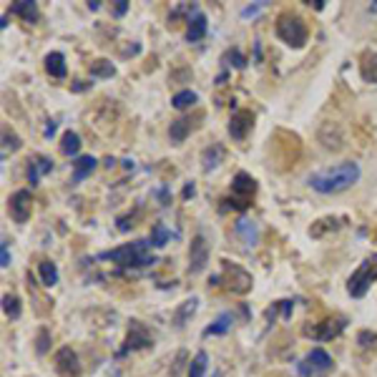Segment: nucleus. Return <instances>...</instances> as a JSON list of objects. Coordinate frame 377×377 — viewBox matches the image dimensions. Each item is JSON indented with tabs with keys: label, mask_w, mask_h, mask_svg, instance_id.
<instances>
[{
	"label": "nucleus",
	"mask_w": 377,
	"mask_h": 377,
	"mask_svg": "<svg viewBox=\"0 0 377 377\" xmlns=\"http://www.w3.org/2000/svg\"><path fill=\"white\" fill-rule=\"evenodd\" d=\"M362 172L360 164L354 161H342V164L327 166V169H320V172L309 174L307 184L317 191V194H342L349 186L360 181Z\"/></svg>",
	"instance_id": "f257e3e1"
},
{
	"label": "nucleus",
	"mask_w": 377,
	"mask_h": 377,
	"mask_svg": "<svg viewBox=\"0 0 377 377\" xmlns=\"http://www.w3.org/2000/svg\"><path fill=\"white\" fill-rule=\"evenodd\" d=\"M98 259H109V262L119 264V267H133V269L154 264L151 241H143V239L131 241V244H124V246H119V249L103 251V254H98Z\"/></svg>",
	"instance_id": "f03ea898"
},
{
	"label": "nucleus",
	"mask_w": 377,
	"mask_h": 377,
	"mask_svg": "<svg viewBox=\"0 0 377 377\" xmlns=\"http://www.w3.org/2000/svg\"><path fill=\"white\" fill-rule=\"evenodd\" d=\"M275 33H277V38L289 48H304V43L309 40V28H307V23H304V18L292 11H285L277 16Z\"/></svg>",
	"instance_id": "7ed1b4c3"
},
{
	"label": "nucleus",
	"mask_w": 377,
	"mask_h": 377,
	"mask_svg": "<svg viewBox=\"0 0 377 377\" xmlns=\"http://www.w3.org/2000/svg\"><path fill=\"white\" fill-rule=\"evenodd\" d=\"M299 149H302V146H299V138L289 131H282V128L269 138V154L275 156L280 169L294 166V161L299 159Z\"/></svg>",
	"instance_id": "20e7f679"
},
{
	"label": "nucleus",
	"mask_w": 377,
	"mask_h": 377,
	"mask_svg": "<svg viewBox=\"0 0 377 377\" xmlns=\"http://www.w3.org/2000/svg\"><path fill=\"white\" fill-rule=\"evenodd\" d=\"M212 282H214V285H219V282H222V285L227 287L232 294H246V292H251V287H254L251 275L237 262H224V272L219 277H214ZM212 282H209V285H212Z\"/></svg>",
	"instance_id": "39448f33"
},
{
	"label": "nucleus",
	"mask_w": 377,
	"mask_h": 377,
	"mask_svg": "<svg viewBox=\"0 0 377 377\" xmlns=\"http://www.w3.org/2000/svg\"><path fill=\"white\" fill-rule=\"evenodd\" d=\"M372 282H377V254H370V257L352 272V277L347 280V294L354 299L365 297L367 289L372 287Z\"/></svg>",
	"instance_id": "423d86ee"
},
{
	"label": "nucleus",
	"mask_w": 377,
	"mask_h": 377,
	"mask_svg": "<svg viewBox=\"0 0 377 377\" xmlns=\"http://www.w3.org/2000/svg\"><path fill=\"white\" fill-rule=\"evenodd\" d=\"M254 194H257V181H254V176L246 172H239L234 176V181H232V196L224 199V204H229L232 209H237V212H244L246 206L251 204V199H254Z\"/></svg>",
	"instance_id": "0eeeda50"
},
{
	"label": "nucleus",
	"mask_w": 377,
	"mask_h": 377,
	"mask_svg": "<svg viewBox=\"0 0 377 377\" xmlns=\"http://www.w3.org/2000/svg\"><path fill=\"white\" fill-rule=\"evenodd\" d=\"M332 367H335V362H332L330 354L322 347H314L312 352H307V357L299 362L297 370L302 377H325L332 372Z\"/></svg>",
	"instance_id": "6e6552de"
},
{
	"label": "nucleus",
	"mask_w": 377,
	"mask_h": 377,
	"mask_svg": "<svg viewBox=\"0 0 377 377\" xmlns=\"http://www.w3.org/2000/svg\"><path fill=\"white\" fill-rule=\"evenodd\" d=\"M8 214L16 224H25L33 214V196L28 188H18L8 199Z\"/></svg>",
	"instance_id": "1a4fd4ad"
},
{
	"label": "nucleus",
	"mask_w": 377,
	"mask_h": 377,
	"mask_svg": "<svg viewBox=\"0 0 377 377\" xmlns=\"http://www.w3.org/2000/svg\"><path fill=\"white\" fill-rule=\"evenodd\" d=\"M345 325H347L345 317H327V320L317 322V325L304 327V335L312 340H320V342H327V340L337 337L340 332L345 330Z\"/></svg>",
	"instance_id": "9d476101"
},
{
	"label": "nucleus",
	"mask_w": 377,
	"mask_h": 377,
	"mask_svg": "<svg viewBox=\"0 0 377 377\" xmlns=\"http://www.w3.org/2000/svg\"><path fill=\"white\" fill-rule=\"evenodd\" d=\"M53 365H56V372L61 377H78L80 375V362L78 354L71 347H61L53 357Z\"/></svg>",
	"instance_id": "9b49d317"
},
{
	"label": "nucleus",
	"mask_w": 377,
	"mask_h": 377,
	"mask_svg": "<svg viewBox=\"0 0 377 377\" xmlns=\"http://www.w3.org/2000/svg\"><path fill=\"white\" fill-rule=\"evenodd\" d=\"M206 262H209V244H206L204 237L196 234L191 239V246H188V272L199 275L201 269L206 267Z\"/></svg>",
	"instance_id": "f8f14e48"
},
{
	"label": "nucleus",
	"mask_w": 377,
	"mask_h": 377,
	"mask_svg": "<svg viewBox=\"0 0 377 377\" xmlns=\"http://www.w3.org/2000/svg\"><path fill=\"white\" fill-rule=\"evenodd\" d=\"M251 128H254V114L249 109L234 111V116L229 121V136L234 138V141H244Z\"/></svg>",
	"instance_id": "ddd939ff"
},
{
	"label": "nucleus",
	"mask_w": 377,
	"mask_h": 377,
	"mask_svg": "<svg viewBox=\"0 0 377 377\" xmlns=\"http://www.w3.org/2000/svg\"><path fill=\"white\" fill-rule=\"evenodd\" d=\"M48 172H53V161L48 159V156H43V154L30 156V159H28V169H25V176H28L30 184H38Z\"/></svg>",
	"instance_id": "4468645a"
},
{
	"label": "nucleus",
	"mask_w": 377,
	"mask_h": 377,
	"mask_svg": "<svg viewBox=\"0 0 377 377\" xmlns=\"http://www.w3.org/2000/svg\"><path fill=\"white\" fill-rule=\"evenodd\" d=\"M154 340L149 337V332L141 322H131V330H128V337H126V347L121 352H128V349H143L149 347Z\"/></svg>",
	"instance_id": "2eb2a0df"
},
{
	"label": "nucleus",
	"mask_w": 377,
	"mask_h": 377,
	"mask_svg": "<svg viewBox=\"0 0 377 377\" xmlns=\"http://www.w3.org/2000/svg\"><path fill=\"white\" fill-rule=\"evenodd\" d=\"M206 35V16L201 11H196L194 16H188V28H186V40L196 43Z\"/></svg>",
	"instance_id": "dca6fc26"
},
{
	"label": "nucleus",
	"mask_w": 377,
	"mask_h": 377,
	"mask_svg": "<svg viewBox=\"0 0 377 377\" xmlns=\"http://www.w3.org/2000/svg\"><path fill=\"white\" fill-rule=\"evenodd\" d=\"M234 232L237 237H241V241H244L246 246H254L259 239V227L251 219H239V222L234 224Z\"/></svg>",
	"instance_id": "f3484780"
},
{
	"label": "nucleus",
	"mask_w": 377,
	"mask_h": 377,
	"mask_svg": "<svg viewBox=\"0 0 377 377\" xmlns=\"http://www.w3.org/2000/svg\"><path fill=\"white\" fill-rule=\"evenodd\" d=\"M222 161H224V146L222 143H212V146H206L204 154H201V169H204V172H214Z\"/></svg>",
	"instance_id": "a211bd4d"
},
{
	"label": "nucleus",
	"mask_w": 377,
	"mask_h": 377,
	"mask_svg": "<svg viewBox=\"0 0 377 377\" xmlns=\"http://www.w3.org/2000/svg\"><path fill=\"white\" fill-rule=\"evenodd\" d=\"M46 71L48 76H53V78H66L68 76V68H66V56L58 51L48 53L46 56Z\"/></svg>",
	"instance_id": "6ab92c4d"
},
{
	"label": "nucleus",
	"mask_w": 377,
	"mask_h": 377,
	"mask_svg": "<svg viewBox=\"0 0 377 377\" xmlns=\"http://www.w3.org/2000/svg\"><path fill=\"white\" fill-rule=\"evenodd\" d=\"M96 164H98V161L93 159L91 154L78 156V159L73 161V181H83L86 176H91V174L96 172Z\"/></svg>",
	"instance_id": "aec40b11"
},
{
	"label": "nucleus",
	"mask_w": 377,
	"mask_h": 377,
	"mask_svg": "<svg viewBox=\"0 0 377 377\" xmlns=\"http://www.w3.org/2000/svg\"><path fill=\"white\" fill-rule=\"evenodd\" d=\"M11 13L13 16H20L25 23H35L38 20V6H35L33 0H18V3L11 6Z\"/></svg>",
	"instance_id": "412c9836"
},
{
	"label": "nucleus",
	"mask_w": 377,
	"mask_h": 377,
	"mask_svg": "<svg viewBox=\"0 0 377 377\" xmlns=\"http://www.w3.org/2000/svg\"><path fill=\"white\" fill-rule=\"evenodd\" d=\"M347 222L345 217H327V219H320V222H314L312 229H309V234L312 237H325L327 229H332V232H337L342 224Z\"/></svg>",
	"instance_id": "4be33fe9"
},
{
	"label": "nucleus",
	"mask_w": 377,
	"mask_h": 377,
	"mask_svg": "<svg viewBox=\"0 0 377 377\" xmlns=\"http://www.w3.org/2000/svg\"><path fill=\"white\" fill-rule=\"evenodd\" d=\"M360 76L367 83H377V53H365V56H362Z\"/></svg>",
	"instance_id": "5701e85b"
},
{
	"label": "nucleus",
	"mask_w": 377,
	"mask_h": 377,
	"mask_svg": "<svg viewBox=\"0 0 377 377\" xmlns=\"http://www.w3.org/2000/svg\"><path fill=\"white\" fill-rule=\"evenodd\" d=\"M20 136H18L16 131H13L11 126H3V159H8V154H16L18 149H20Z\"/></svg>",
	"instance_id": "b1692460"
},
{
	"label": "nucleus",
	"mask_w": 377,
	"mask_h": 377,
	"mask_svg": "<svg viewBox=\"0 0 377 377\" xmlns=\"http://www.w3.org/2000/svg\"><path fill=\"white\" fill-rule=\"evenodd\" d=\"M191 128H194V121L191 119H176L172 124V128H169V136H172V141L181 143L191 133Z\"/></svg>",
	"instance_id": "393cba45"
},
{
	"label": "nucleus",
	"mask_w": 377,
	"mask_h": 377,
	"mask_svg": "<svg viewBox=\"0 0 377 377\" xmlns=\"http://www.w3.org/2000/svg\"><path fill=\"white\" fill-rule=\"evenodd\" d=\"M88 73L93 78H111V76H116V66L111 61H106V58H98V61H93L88 66Z\"/></svg>",
	"instance_id": "a878e982"
},
{
	"label": "nucleus",
	"mask_w": 377,
	"mask_h": 377,
	"mask_svg": "<svg viewBox=\"0 0 377 377\" xmlns=\"http://www.w3.org/2000/svg\"><path fill=\"white\" fill-rule=\"evenodd\" d=\"M38 275H40V282H43L46 287L58 285V267L51 262V259H43V262L38 264Z\"/></svg>",
	"instance_id": "bb28decb"
},
{
	"label": "nucleus",
	"mask_w": 377,
	"mask_h": 377,
	"mask_svg": "<svg viewBox=\"0 0 377 377\" xmlns=\"http://www.w3.org/2000/svg\"><path fill=\"white\" fill-rule=\"evenodd\" d=\"M61 151L66 156H76L80 151V136L76 131H66L61 136Z\"/></svg>",
	"instance_id": "cd10ccee"
},
{
	"label": "nucleus",
	"mask_w": 377,
	"mask_h": 377,
	"mask_svg": "<svg viewBox=\"0 0 377 377\" xmlns=\"http://www.w3.org/2000/svg\"><path fill=\"white\" fill-rule=\"evenodd\" d=\"M196 101H199V96H196L191 88H186V91H179L176 96L172 98V106H174V109H179V111H186V109H191Z\"/></svg>",
	"instance_id": "c85d7f7f"
},
{
	"label": "nucleus",
	"mask_w": 377,
	"mask_h": 377,
	"mask_svg": "<svg viewBox=\"0 0 377 377\" xmlns=\"http://www.w3.org/2000/svg\"><path fill=\"white\" fill-rule=\"evenodd\" d=\"M206 365H209V354L201 349L196 352V357L188 362V377H204L206 375Z\"/></svg>",
	"instance_id": "c756f323"
},
{
	"label": "nucleus",
	"mask_w": 377,
	"mask_h": 377,
	"mask_svg": "<svg viewBox=\"0 0 377 377\" xmlns=\"http://www.w3.org/2000/svg\"><path fill=\"white\" fill-rule=\"evenodd\" d=\"M3 312H6V317H11V320H18L20 312H23L20 299H18L16 294H6V297H3Z\"/></svg>",
	"instance_id": "7c9ffc66"
},
{
	"label": "nucleus",
	"mask_w": 377,
	"mask_h": 377,
	"mask_svg": "<svg viewBox=\"0 0 377 377\" xmlns=\"http://www.w3.org/2000/svg\"><path fill=\"white\" fill-rule=\"evenodd\" d=\"M229 327H232V314H222V317H219L212 327H206L204 335H206V337H209V335H224Z\"/></svg>",
	"instance_id": "2f4dec72"
},
{
	"label": "nucleus",
	"mask_w": 377,
	"mask_h": 377,
	"mask_svg": "<svg viewBox=\"0 0 377 377\" xmlns=\"http://www.w3.org/2000/svg\"><path fill=\"white\" fill-rule=\"evenodd\" d=\"M169 229L164 227V224H156L154 232H151V246H164L166 241H169Z\"/></svg>",
	"instance_id": "473e14b6"
},
{
	"label": "nucleus",
	"mask_w": 377,
	"mask_h": 377,
	"mask_svg": "<svg viewBox=\"0 0 377 377\" xmlns=\"http://www.w3.org/2000/svg\"><path fill=\"white\" fill-rule=\"evenodd\" d=\"M357 345H360L362 349H377V335L370 330H362L360 335H357Z\"/></svg>",
	"instance_id": "72a5a7b5"
},
{
	"label": "nucleus",
	"mask_w": 377,
	"mask_h": 377,
	"mask_svg": "<svg viewBox=\"0 0 377 377\" xmlns=\"http://www.w3.org/2000/svg\"><path fill=\"white\" fill-rule=\"evenodd\" d=\"M196 304H199V299H196V297H191V299H186V302H184L181 314H179V317H176V325H179V327H181L184 322H186L188 317H191V314L196 312Z\"/></svg>",
	"instance_id": "f704fd0d"
},
{
	"label": "nucleus",
	"mask_w": 377,
	"mask_h": 377,
	"mask_svg": "<svg viewBox=\"0 0 377 377\" xmlns=\"http://www.w3.org/2000/svg\"><path fill=\"white\" fill-rule=\"evenodd\" d=\"M0 267L8 269L11 267V251H8V241L3 239V244H0Z\"/></svg>",
	"instance_id": "c9c22d12"
},
{
	"label": "nucleus",
	"mask_w": 377,
	"mask_h": 377,
	"mask_svg": "<svg viewBox=\"0 0 377 377\" xmlns=\"http://www.w3.org/2000/svg\"><path fill=\"white\" fill-rule=\"evenodd\" d=\"M48 349V330H40V337H38V352L43 354Z\"/></svg>",
	"instance_id": "e433bc0d"
},
{
	"label": "nucleus",
	"mask_w": 377,
	"mask_h": 377,
	"mask_svg": "<svg viewBox=\"0 0 377 377\" xmlns=\"http://www.w3.org/2000/svg\"><path fill=\"white\" fill-rule=\"evenodd\" d=\"M126 8H128V3H126V0H119V6H116V16H124Z\"/></svg>",
	"instance_id": "4c0bfd02"
},
{
	"label": "nucleus",
	"mask_w": 377,
	"mask_h": 377,
	"mask_svg": "<svg viewBox=\"0 0 377 377\" xmlns=\"http://www.w3.org/2000/svg\"><path fill=\"white\" fill-rule=\"evenodd\" d=\"M53 133H56V124L51 121V124L46 126V136H53Z\"/></svg>",
	"instance_id": "58836bf2"
}]
</instances>
